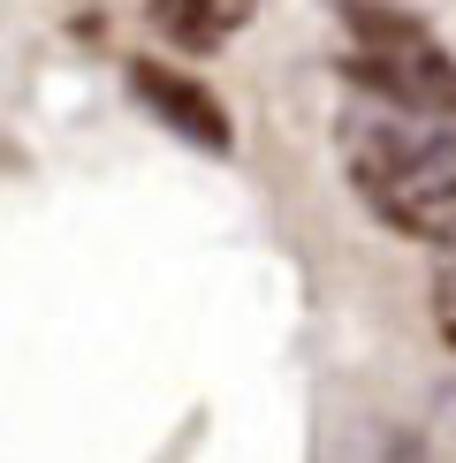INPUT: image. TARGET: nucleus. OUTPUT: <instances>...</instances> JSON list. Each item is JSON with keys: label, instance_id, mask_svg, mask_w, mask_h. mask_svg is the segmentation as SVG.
Here are the masks:
<instances>
[{"label": "nucleus", "instance_id": "obj_1", "mask_svg": "<svg viewBox=\"0 0 456 463\" xmlns=\"http://www.w3.org/2000/svg\"><path fill=\"white\" fill-rule=\"evenodd\" d=\"M342 167L395 236L456 243V122L373 99L342 122Z\"/></svg>", "mask_w": 456, "mask_h": 463}, {"label": "nucleus", "instance_id": "obj_2", "mask_svg": "<svg viewBox=\"0 0 456 463\" xmlns=\"http://www.w3.org/2000/svg\"><path fill=\"white\" fill-rule=\"evenodd\" d=\"M350 31H357L350 76L380 107L456 122V61L442 53V38L426 24H411V15H395V8H373V0H350Z\"/></svg>", "mask_w": 456, "mask_h": 463}, {"label": "nucleus", "instance_id": "obj_3", "mask_svg": "<svg viewBox=\"0 0 456 463\" xmlns=\"http://www.w3.org/2000/svg\"><path fill=\"white\" fill-rule=\"evenodd\" d=\"M129 91H138L176 137L205 145V152H228V114H221V99L198 84V76H183V69H167V61H129Z\"/></svg>", "mask_w": 456, "mask_h": 463}, {"label": "nucleus", "instance_id": "obj_4", "mask_svg": "<svg viewBox=\"0 0 456 463\" xmlns=\"http://www.w3.org/2000/svg\"><path fill=\"white\" fill-rule=\"evenodd\" d=\"M243 24H252V0H152V31L176 38L183 53H214Z\"/></svg>", "mask_w": 456, "mask_h": 463}, {"label": "nucleus", "instance_id": "obj_5", "mask_svg": "<svg viewBox=\"0 0 456 463\" xmlns=\"http://www.w3.org/2000/svg\"><path fill=\"white\" fill-rule=\"evenodd\" d=\"M433 326H442V342L456 350V281H442V297H433Z\"/></svg>", "mask_w": 456, "mask_h": 463}, {"label": "nucleus", "instance_id": "obj_6", "mask_svg": "<svg viewBox=\"0 0 456 463\" xmlns=\"http://www.w3.org/2000/svg\"><path fill=\"white\" fill-rule=\"evenodd\" d=\"M449 411H456V395H449Z\"/></svg>", "mask_w": 456, "mask_h": 463}]
</instances>
